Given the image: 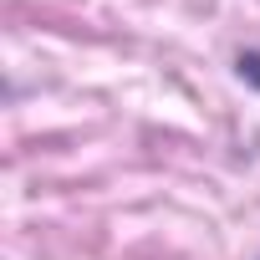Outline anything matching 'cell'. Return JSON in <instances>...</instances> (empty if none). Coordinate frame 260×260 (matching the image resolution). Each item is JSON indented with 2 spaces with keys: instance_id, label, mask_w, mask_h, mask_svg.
<instances>
[{
  "instance_id": "obj_1",
  "label": "cell",
  "mask_w": 260,
  "mask_h": 260,
  "mask_svg": "<svg viewBox=\"0 0 260 260\" xmlns=\"http://www.w3.org/2000/svg\"><path fill=\"white\" fill-rule=\"evenodd\" d=\"M235 72H240V82H250L260 92V51H240L235 56Z\"/></svg>"
}]
</instances>
